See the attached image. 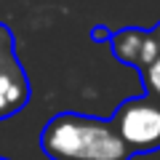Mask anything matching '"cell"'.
I'll list each match as a JSON object with an SVG mask.
<instances>
[{"instance_id": "6da1fadb", "label": "cell", "mask_w": 160, "mask_h": 160, "mask_svg": "<svg viewBox=\"0 0 160 160\" xmlns=\"http://www.w3.org/2000/svg\"><path fill=\"white\" fill-rule=\"evenodd\" d=\"M40 147L51 160H131L109 120L62 112L40 131Z\"/></svg>"}, {"instance_id": "277c9868", "label": "cell", "mask_w": 160, "mask_h": 160, "mask_svg": "<svg viewBox=\"0 0 160 160\" xmlns=\"http://www.w3.org/2000/svg\"><path fill=\"white\" fill-rule=\"evenodd\" d=\"M109 46H112L115 59L136 67L139 72L158 59L155 43H152V38H149V29L128 27V29H120V32H112L109 35Z\"/></svg>"}, {"instance_id": "7a4b0ae2", "label": "cell", "mask_w": 160, "mask_h": 160, "mask_svg": "<svg viewBox=\"0 0 160 160\" xmlns=\"http://www.w3.org/2000/svg\"><path fill=\"white\" fill-rule=\"evenodd\" d=\"M112 128L120 142L133 152L160 149V104L149 96L126 99L112 115Z\"/></svg>"}, {"instance_id": "5b68a950", "label": "cell", "mask_w": 160, "mask_h": 160, "mask_svg": "<svg viewBox=\"0 0 160 160\" xmlns=\"http://www.w3.org/2000/svg\"><path fill=\"white\" fill-rule=\"evenodd\" d=\"M139 78H142V83H144V91H147V96L155 99V102L160 104V56L155 59L149 67H144L142 72H139Z\"/></svg>"}, {"instance_id": "ba28073f", "label": "cell", "mask_w": 160, "mask_h": 160, "mask_svg": "<svg viewBox=\"0 0 160 160\" xmlns=\"http://www.w3.org/2000/svg\"><path fill=\"white\" fill-rule=\"evenodd\" d=\"M0 160H6V158H0Z\"/></svg>"}, {"instance_id": "3957f363", "label": "cell", "mask_w": 160, "mask_h": 160, "mask_svg": "<svg viewBox=\"0 0 160 160\" xmlns=\"http://www.w3.org/2000/svg\"><path fill=\"white\" fill-rule=\"evenodd\" d=\"M29 102V80L13 51V35L0 24V120L22 112Z\"/></svg>"}, {"instance_id": "52a82bcc", "label": "cell", "mask_w": 160, "mask_h": 160, "mask_svg": "<svg viewBox=\"0 0 160 160\" xmlns=\"http://www.w3.org/2000/svg\"><path fill=\"white\" fill-rule=\"evenodd\" d=\"M104 38H107L104 27H96V29H93V40H104Z\"/></svg>"}, {"instance_id": "8992f818", "label": "cell", "mask_w": 160, "mask_h": 160, "mask_svg": "<svg viewBox=\"0 0 160 160\" xmlns=\"http://www.w3.org/2000/svg\"><path fill=\"white\" fill-rule=\"evenodd\" d=\"M149 38H152V43H155V51H158V56H160V22L155 24L152 29H149Z\"/></svg>"}]
</instances>
